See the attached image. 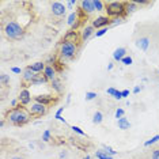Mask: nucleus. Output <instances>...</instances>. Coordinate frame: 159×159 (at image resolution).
<instances>
[{
  "label": "nucleus",
  "mask_w": 159,
  "mask_h": 159,
  "mask_svg": "<svg viewBox=\"0 0 159 159\" xmlns=\"http://www.w3.org/2000/svg\"><path fill=\"white\" fill-rule=\"evenodd\" d=\"M16 103H18L16 99H12V101H11V106H12V107H16Z\"/></svg>",
  "instance_id": "obj_43"
},
{
  "label": "nucleus",
  "mask_w": 159,
  "mask_h": 159,
  "mask_svg": "<svg viewBox=\"0 0 159 159\" xmlns=\"http://www.w3.org/2000/svg\"><path fill=\"white\" fill-rule=\"evenodd\" d=\"M11 71L14 72V74H23V71L20 70V68H18V67H12Z\"/></svg>",
  "instance_id": "obj_38"
},
{
  "label": "nucleus",
  "mask_w": 159,
  "mask_h": 159,
  "mask_svg": "<svg viewBox=\"0 0 159 159\" xmlns=\"http://www.w3.org/2000/svg\"><path fill=\"white\" fill-rule=\"evenodd\" d=\"M50 84H52V89L55 90L57 94H61V93L64 91V86H63V83H61V80H60L59 78L53 79V80L50 82Z\"/></svg>",
  "instance_id": "obj_16"
},
{
  "label": "nucleus",
  "mask_w": 159,
  "mask_h": 159,
  "mask_svg": "<svg viewBox=\"0 0 159 159\" xmlns=\"http://www.w3.org/2000/svg\"><path fill=\"white\" fill-rule=\"evenodd\" d=\"M78 53V45L72 42H63L60 46V59L61 61H70Z\"/></svg>",
  "instance_id": "obj_3"
},
{
  "label": "nucleus",
  "mask_w": 159,
  "mask_h": 159,
  "mask_svg": "<svg viewBox=\"0 0 159 159\" xmlns=\"http://www.w3.org/2000/svg\"><path fill=\"white\" fill-rule=\"evenodd\" d=\"M107 33V27H105V29H99L98 31H95V37H102L103 34H106Z\"/></svg>",
  "instance_id": "obj_30"
},
{
  "label": "nucleus",
  "mask_w": 159,
  "mask_h": 159,
  "mask_svg": "<svg viewBox=\"0 0 159 159\" xmlns=\"http://www.w3.org/2000/svg\"><path fill=\"white\" fill-rule=\"evenodd\" d=\"M30 116H31L30 111H27L23 106H19V107H12L11 110L7 111L6 120L12 125L22 126L30 121Z\"/></svg>",
  "instance_id": "obj_1"
},
{
  "label": "nucleus",
  "mask_w": 159,
  "mask_h": 159,
  "mask_svg": "<svg viewBox=\"0 0 159 159\" xmlns=\"http://www.w3.org/2000/svg\"><path fill=\"white\" fill-rule=\"evenodd\" d=\"M121 63H122V64H125V66H131V64H132V57L125 56L124 59L121 60Z\"/></svg>",
  "instance_id": "obj_31"
},
{
  "label": "nucleus",
  "mask_w": 159,
  "mask_h": 159,
  "mask_svg": "<svg viewBox=\"0 0 159 159\" xmlns=\"http://www.w3.org/2000/svg\"><path fill=\"white\" fill-rule=\"evenodd\" d=\"M35 75H37V74L31 71L29 67L25 68V70H23V74H22V82H23V83H30V84H31V82H33V79L35 78Z\"/></svg>",
  "instance_id": "obj_12"
},
{
  "label": "nucleus",
  "mask_w": 159,
  "mask_h": 159,
  "mask_svg": "<svg viewBox=\"0 0 159 159\" xmlns=\"http://www.w3.org/2000/svg\"><path fill=\"white\" fill-rule=\"evenodd\" d=\"M103 148H105V151H106V152H109V154L111 155V157H113V155H116V154H117V152H116L114 150H111V148H110V147H107V146H105Z\"/></svg>",
  "instance_id": "obj_37"
},
{
  "label": "nucleus",
  "mask_w": 159,
  "mask_h": 159,
  "mask_svg": "<svg viewBox=\"0 0 159 159\" xmlns=\"http://www.w3.org/2000/svg\"><path fill=\"white\" fill-rule=\"evenodd\" d=\"M0 83H2V86H6L10 83V76L6 74H2L0 75Z\"/></svg>",
  "instance_id": "obj_26"
},
{
  "label": "nucleus",
  "mask_w": 159,
  "mask_h": 159,
  "mask_svg": "<svg viewBox=\"0 0 159 159\" xmlns=\"http://www.w3.org/2000/svg\"><path fill=\"white\" fill-rule=\"evenodd\" d=\"M125 53H126V49L125 48H117V49L114 50V53H113V59L116 61H121L125 57Z\"/></svg>",
  "instance_id": "obj_18"
},
{
  "label": "nucleus",
  "mask_w": 159,
  "mask_h": 159,
  "mask_svg": "<svg viewBox=\"0 0 159 159\" xmlns=\"http://www.w3.org/2000/svg\"><path fill=\"white\" fill-rule=\"evenodd\" d=\"M18 101H19L20 106H26L31 102V94L27 89H23L22 91L19 93V97H18Z\"/></svg>",
  "instance_id": "obj_9"
},
{
  "label": "nucleus",
  "mask_w": 159,
  "mask_h": 159,
  "mask_svg": "<svg viewBox=\"0 0 159 159\" xmlns=\"http://www.w3.org/2000/svg\"><path fill=\"white\" fill-rule=\"evenodd\" d=\"M122 93V98H124V97H128L129 95V90H124V91H121Z\"/></svg>",
  "instance_id": "obj_41"
},
{
  "label": "nucleus",
  "mask_w": 159,
  "mask_h": 159,
  "mask_svg": "<svg viewBox=\"0 0 159 159\" xmlns=\"http://www.w3.org/2000/svg\"><path fill=\"white\" fill-rule=\"evenodd\" d=\"M83 159H91V158H90V155H86V157L83 158Z\"/></svg>",
  "instance_id": "obj_46"
},
{
  "label": "nucleus",
  "mask_w": 159,
  "mask_h": 159,
  "mask_svg": "<svg viewBox=\"0 0 159 159\" xmlns=\"http://www.w3.org/2000/svg\"><path fill=\"white\" fill-rule=\"evenodd\" d=\"M78 19H79V15H78V12H72L71 15L68 16V25L74 27V26H75V23L78 22Z\"/></svg>",
  "instance_id": "obj_22"
},
{
  "label": "nucleus",
  "mask_w": 159,
  "mask_h": 159,
  "mask_svg": "<svg viewBox=\"0 0 159 159\" xmlns=\"http://www.w3.org/2000/svg\"><path fill=\"white\" fill-rule=\"evenodd\" d=\"M48 82V79L44 76V74H37L35 75V78L33 79V82H31V84H44V83Z\"/></svg>",
  "instance_id": "obj_20"
},
{
  "label": "nucleus",
  "mask_w": 159,
  "mask_h": 159,
  "mask_svg": "<svg viewBox=\"0 0 159 159\" xmlns=\"http://www.w3.org/2000/svg\"><path fill=\"white\" fill-rule=\"evenodd\" d=\"M29 68H30L33 72H35V74H42V72L45 71V63H42V61H38V63H34L31 64V66H29Z\"/></svg>",
  "instance_id": "obj_14"
},
{
  "label": "nucleus",
  "mask_w": 159,
  "mask_h": 159,
  "mask_svg": "<svg viewBox=\"0 0 159 159\" xmlns=\"http://www.w3.org/2000/svg\"><path fill=\"white\" fill-rule=\"evenodd\" d=\"M110 25V19L107 16H98V18H95V19L93 20V25L91 26L94 29H105V27H107Z\"/></svg>",
  "instance_id": "obj_8"
},
{
  "label": "nucleus",
  "mask_w": 159,
  "mask_h": 159,
  "mask_svg": "<svg viewBox=\"0 0 159 159\" xmlns=\"http://www.w3.org/2000/svg\"><path fill=\"white\" fill-rule=\"evenodd\" d=\"M72 131H74V132H76L78 133V135H80V136H84V132H83L82 131V129L80 128H79V126H72Z\"/></svg>",
  "instance_id": "obj_35"
},
{
  "label": "nucleus",
  "mask_w": 159,
  "mask_h": 159,
  "mask_svg": "<svg viewBox=\"0 0 159 159\" xmlns=\"http://www.w3.org/2000/svg\"><path fill=\"white\" fill-rule=\"evenodd\" d=\"M113 97H114L116 99H121V98H122V93H121V91H118V90H117V91H116V94H114Z\"/></svg>",
  "instance_id": "obj_39"
},
{
  "label": "nucleus",
  "mask_w": 159,
  "mask_h": 159,
  "mask_svg": "<svg viewBox=\"0 0 159 159\" xmlns=\"http://www.w3.org/2000/svg\"><path fill=\"white\" fill-rule=\"evenodd\" d=\"M4 33L8 38L16 39L18 41V39H20L23 37V27L18 22H15V20H10L4 26Z\"/></svg>",
  "instance_id": "obj_2"
},
{
  "label": "nucleus",
  "mask_w": 159,
  "mask_h": 159,
  "mask_svg": "<svg viewBox=\"0 0 159 159\" xmlns=\"http://www.w3.org/2000/svg\"><path fill=\"white\" fill-rule=\"evenodd\" d=\"M136 7H137V4H136V3H133V2H131V3H125V11H126V14L133 12V11L136 10Z\"/></svg>",
  "instance_id": "obj_25"
},
{
  "label": "nucleus",
  "mask_w": 159,
  "mask_h": 159,
  "mask_svg": "<svg viewBox=\"0 0 159 159\" xmlns=\"http://www.w3.org/2000/svg\"><path fill=\"white\" fill-rule=\"evenodd\" d=\"M117 125H118V128H120V129H122V131L131 128V122L126 120L125 117H122V118H120V120H117Z\"/></svg>",
  "instance_id": "obj_19"
},
{
  "label": "nucleus",
  "mask_w": 159,
  "mask_h": 159,
  "mask_svg": "<svg viewBox=\"0 0 159 159\" xmlns=\"http://www.w3.org/2000/svg\"><path fill=\"white\" fill-rule=\"evenodd\" d=\"M11 159H25V158H22V157H12Z\"/></svg>",
  "instance_id": "obj_45"
},
{
  "label": "nucleus",
  "mask_w": 159,
  "mask_h": 159,
  "mask_svg": "<svg viewBox=\"0 0 159 159\" xmlns=\"http://www.w3.org/2000/svg\"><path fill=\"white\" fill-rule=\"evenodd\" d=\"M29 111H30L31 116H45L48 113V106L38 102H33L29 107Z\"/></svg>",
  "instance_id": "obj_5"
},
{
  "label": "nucleus",
  "mask_w": 159,
  "mask_h": 159,
  "mask_svg": "<svg viewBox=\"0 0 159 159\" xmlns=\"http://www.w3.org/2000/svg\"><path fill=\"white\" fill-rule=\"evenodd\" d=\"M139 91H140V87H139V86H137V87H135V89H133V93H135V94H137Z\"/></svg>",
  "instance_id": "obj_44"
},
{
  "label": "nucleus",
  "mask_w": 159,
  "mask_h": 159,
  "mask_svg": "<svg viewBox=\"0 0 159 159\" xmlns=\"http://www.w3.org/2000/svg\"><path fill=\"white\" fill-rule=\"evenodd\" d=\"M102 120H103L102 113H101V111H95L94 116H93V122H94V124H101Z\"/></svg>",
  "instance_id": "obj_24"
},
{
  "label": "nucleus",
  "mask_w": 159,
  "mask_h": 159,
  "mask_svg": "<svg viewBox=\"0 0 159 159\" xmlns=\"http://www.w3.org/2000/svg\"><path fill=\"white\" fill-rule=\"evenodd\" d=\"M93 34H95L94 33V27L93 26H84L83 27V30H82V41H87V39L91 37Z\"/></svg>",
  "instance_id": "obj_15"
},
{
  "label": "nucleus",
  "mask_w": 159,
  "mask_h": 159,
  "mask_svg": "<svg viewBox=\"0 0 159 159\" xmlns=\"http://www.w3.org/2000/svg\"><path fill=\"white\" fill-rule=\"evenodd\" d=\"M80 10L86 14V15H89V14H93L94 11H95L94 2H91V0H83V2H80Z\"/></svg>",
  "instance_id": "obj_11"
},
{
  "label": "nucleus",
  "mask_w": 159,
  "mask_h": 159,
  "mask_svg": "<svg viewBox=\"0 0 159 159\" xmlns=\"http://www.w3.org/2000/svg\"><path fill=\"white\" fill-rule=\"evenodd\" d=\"M105 11L107 12V16L111 18H118V16H124L125 11V3L122 2H110L106 4V10Z\"/></svg>",
  "instance_id": "obj_4"
},
{
  "label": "nucleus",
  "mask_w": 159,
  "mask_h": 159,
  "mask_svg": "<svg viewBox=\"0 0 159 159\" xmlns=\"http://www.w3.org/2000/svg\"><path fill=\"white\" fill-rule=\"evenodd\" d=\"M50 11H52V14H53L55 16H63L64 14H66L67 8H66V6H64L63 3H60V2H53L52 4H50Z\"/></svg>",
  "instance_id": "obj_7"
},
{
  "label": "nucleus",
  "mask_w": 159,
  "mask_h": 159,
  "mask_svg": "<svg viewBox=\"0 0 159 159\" xmlns=\"http://www.w3.org/2000/svg\"><path fill=\"white\" fill-rule=\"evenodd\" d=\"M63 110H64V107H60V109L56 111V118H57V120H60V121H63L64 124H66V120L61 117V113H63Z\"/></svg>",
  "instance_id": "obj_29"
},
{
  "label": "nucleus",
  "mask_w": 159,
  "mask_h": 159,
  "mask_svg": "<svg viewBox=\"0 0 159 159\" xmlns=\"http://www.w3.org/2000/svg\"><path fill=\"white\" fill-rule=\"evenodd\" d=\"M124 117V110L122 109H117L116 110V118H117V120H120V118H122Z\"/></svg>",
  "instance_id": "obj_34"
},
{
  "label": "nucleus",
  "mask_w": 159,
  "mask_h": 159,
  "mask_svg": "<svg viewBox=\"0 0 159 159\" xmlns=\"http://www.w3.org/2000/svg\"><path fill=\"white\" fill-rule=\"evenodd\" d=\"M136 46H137V48H140L142 50H147L148 46H150V38H148V37H142V38H139V39L136 41Z\"/></svg>",
  "instance_id": "obj_17"
},
{
  "label": "nucleus",
  "mask_w": 159,
  "mask_h": 159,
  "mask_svg": "<svg viewBox=\"0 0 159 159\" xmlns=\"http://www.w3.org/2000/svg\"><path fill=\"white\" fill-rule=\"evenodd\" d=\"M95 157H97V159H113V157H111L109 152H106L105 150L95 151Z\"/></svg>",
  "instance_id": "obj_21"
},
{
  "label": "nucleus",
  "mask_w": 159,
  "mask_h": 159,
  "mask_svg": "<svg viewBox=\"0 0 159 159\" xmlns=\"http://www.w3.org/2000/svg\"><path fill=\"white\" fill-rule=\"evenodd\" d=\"M124 22V18H121V16H118V18H113V19H110V25L111 26H116V25H120Z\"/></svg>",
  "instance_id": "obj_28"
},
{
  "label": "nucleus",
  "mask_w": 159,
  "mask_h": 159,
  "mask_svg": "<svg viewBox=\"0 0 159 159\" xmlns=\"http://www.w3.org/2000/svg\"><path fill=\"white\" fill-rule=\"evenodd\" d=\"M82 39V35L79 34V31L76 30H74V29H71L68 33L64 35V38H63V42H72V44H79V41Z\"/></svg>",
  "instance_id": "obj_6"
},
{
  "label": "nucleus",
  "mask_w": 159,
  "mask_h": 159,
  "mask_svg": "<svg viewBox=\"0 0 159 159\" xmlns=\"http://www.w3.org/2000/svg\"><path fill=\"white\" fill-rule=\"evenodd\" d=\"M97 98V93H87L86 94V99L87 101H93Z\"/></svg>",
  "instance_id": "obj_33"
},
{
  "label": "nucleus",
  "mask_w": 159,
  "mask_h": 159,
  "mask_svg": "<svg viewBox=\"0 0 159 159\" xmlns=\"http://www.w3.org/2000/svg\"><path fill=\"white\" fill-rule=\"evenodd\" d=\"M151 159H159V148L152 151V154H151Z\"/></svg>",
  "instance_id": "obj_36"
},
{
  "label": "nucleus",
  "mask_w": 159,
  "mask_h": 159,
  "mask_svg": "<svg viewBox=\"0 0 159 159\" xmlns=\"http://www.w3.org/2000/svg\"><path fill=\"white\" fill-rule=\"evenodd\" d=\"M44 74V76L48 79V80H50L52 82L53 79H56L57 76H56V70H55V67H49V66H46V68H45V71L42 72Z\"/></svg>",
  "instance_id": "obj_13"
},
{
  "label": "nucleus",
  "mask_w": 159,
  "mask_h": 159,
  "mask_svg": "<svg viewBox=\"0 0 159 159\" xmlns=\"http://www.w3.org/2000/svg\"><path fill=\"white\" fill-rule=\"evenodd\" d=\"M60 158L61 159H66L67 158V152H66V151H64V152H60Z\"/></svg>",
  "instance_id": "obj_42"
},
{
  "label": "nucleus",
  "mask_w": 159,
  "mask_h": 159,
  "mask_svg": "<svg viewBox=\"0 0 159 159\" xmlns=\"http://www.w3.org/2000/svg\"><path fill=\"white\" fill-rule=\"evenodd\" d=\"M116 91H117L116 89H107V94H110V95H114Z\"/></svg>",
  "instance_id": "obj_40"
},
{
  "label": "nucleus",
  "mask_w": 159,
  "mask_h": 159,
  "mask_svg": "<svg viewBox=\"0 0 159 159\" xmlns=\"http://www.w3.org/2000/svg\"><path fill=\"white\" fill-rule=\"evenodd\" d=\"M157 142H159V135L154 136V137H151L150 140H147V142L144 143V146H146V147H148V146H151V144H155Z\"/></svg>",
  "instance_id": "obj_27"
},
{
  "label": "nucleus",
  "mask_w": 159,
  "mask_h": 159,
  "mask_svg": "<svg viewBox=\"0 0 159 159\" xmlns=\"http://www.w3.org/2000/svg\"><path fill=\"white\" fill-rule=\"evenodd\" d=\"M94 6H95V10L97 11H105L106 10V4L101 0H94Z\"/></svg>",
  "instance_id": "obj_23"
},
{
  "label": "nucleus",
  "mask_w": 159,
  "mask_h": 159,
  "mask_svg": "<svg viewBox=\"0 0 159 159\" xmlns=\"http://www.w3.org/2000/svg\"><path fill=\"white\" fill-rule=\"evenodd\" d=\"M34 102H38V103L45 105V106H49V105L56 102V98L53 95H37V97H34Z\"/></svg>",
  "instance_id": "obj_10"
},
{
  "label": "nucleus",
  "mask_w": 159,
  "mask_h": 159,
  "mask_svg": "<svg viewBox=\"0 0 159 159\" xmlns=\"http://www.w3.org/2000/svg\"><path fill=\"white\" fill-rule=\"evenodd\" d=\"M42 140H44V142H49L50 140V131L46 129V131L42 133Z\"/></svg>",
  "instance_id": "obj_32"
}]
</instances>
